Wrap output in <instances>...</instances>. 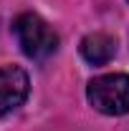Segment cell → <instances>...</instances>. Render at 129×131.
<instances>
[{"label": "cell", "mask_w": 129, "mask_h": 131, "mask_svg": "<svg viewBox=\"0 0 129 131\" xmlns=\"http://www.w3.org/2000/svg\"><path fill=\"white\" fill-rule=\"evenodd\" d=\"M13 30H15L20 50L33 61H46L48 56H53L58 50V35L35 13H23L13 23Z\"/></svg>", "instance_id": "1"}, {"label": "cell", "mask_w": 129, "mask_h": 131, "mask_svg": "<svg viewBox=\"0 0 129 131\" xmlns=\"http://www.w3.org/2000/svg\"><path fill=\"white\" fill-rule=\"evenodd\" d=\"M116 53V40L106 33H91L81 40V56L91 66H104L109 63Z\"/></svg>", "instance_id": "4"}, {"label": "cell", "mask_w": 129, "mask_h": 131, "mask_svg": "<svg viewBox=\"0 0 129 131\" xmlns=\"http://www.w3.org/2000/svg\"><path fill=\"white\" fill-rule=\"evenodd\" d=\"M28 73L20 66H3L0 68V118L15 111L28 98Z\"/></svg>", "instance_id": "3"}, {"label": "cell", "mask_w": 129, "mask_h": 131, "mask_svg": "<svg viewBox=\"0 0 129 131\" xmlns=\"http://www.w3.org/2000/svg\"><path fill=\"white\" fill-rule=\"evenodd\" d=\"M89 103L106 116H122L129 111V76L127 73H106L89 81L86 88Z\"/></svg>", "instance_id": "2"}]
</instances>
